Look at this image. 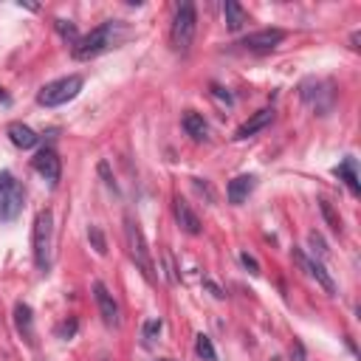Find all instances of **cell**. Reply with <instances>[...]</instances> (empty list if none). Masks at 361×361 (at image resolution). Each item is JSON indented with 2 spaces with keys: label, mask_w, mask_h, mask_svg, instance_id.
<instances>
[{
  "label": "cell",
  "mask_w": 361,
  "mask_h": 361,
  "mask_svg": "<svg viewBox=\"0 0 361 361\" xmlns=\"http://www.w3.org/2000/svg\"><path fill=\"white\" fill-rule=\"evenodd\" d=\"M161 327H164V324H161V319H149V322L144 324V338H147V341H152V338L161 333Z\"/></svg>",
  "instance_id": "24"
},
{
  "label": "cell",
  "mask_w": 361,
  "mask_h": 361,
  "mask_svg": "<svg viewBox=\"0 0 361 361\" xmlns=\"http://www.w3.org/2000/svg\"><path fill=\"white\" fill-rule=\"evenodd\" d=\"M124 237H127V248H130L133 262L141 268V274H144L147 279H155V268H152V257H149L147 240H144V234H141L138 223H135L130 214L124 217Z\"/></svg>",
  "instance_id": "4"
},
{
  "label": "cell",
  "mask_w": 361,
  "mask_h": 361,
  "mask_svg": "<svg viewBox=\"0 0 361 361\" xmlns=\"http://www.w3.org/2000/svg\"><path fill=\"white\" fill-rule=\"evenodd\" d=\"M87 237H90V243H93L96 254H107V243H104V234H102V228H99V226H90V228H87Z\"/></svg>",
  "instance_id": "21"
},
{
  "label": "cell",
  "mask_w": 361,
  "mask_h": 361,
  "mask_svg": "<svg viewBox=\"0 0 361 361\" xmlns=\"http://www.w3.org/2000/svg\"><path fill=\"white\" fill-rule=\"evenodd\" d=\"M79 90H82V76L71 73V76H62V79H54V82L42 85L39 93H37V102L45 104V107H59V104L76 99Z\"/></svg>",
  "instance_id": "3"
},
{
  "label": "cell",
  "mask_w": 361,
  "mask_h": 361,
  "mask_svg": "<svg viewBox=\"0 0 361 361\" xmlns=\"http://www.w3.org/2000/svg\"><path fill=\"white\" fill-rule=\"evenodd\" d=\"M34 169L48 180V183H56L59 180V175H62V161H59V155L54 152V149H39L37 155H34Z\"/></svg>",
  "instance_id": "9"
},
{
  "label": "cell",
  "mask_w": 361,
  "mask_h": 361,
  "mask_svg": "<svg viewBox=\"0 0 361 361\" xmlns=\"http://www.w3.org/2000/svg\"><path fill=\"white\" fill-rule=\"evenodd\" d=\"M223 14H226V25H228V31H240V28L248 23L245 8H243L240 3H234V0H226V3H223Z\"/></svg>",
  "instance_id": "15"
},
{
  "label": "cell",
  "mask_w": 361,
  "mask_h": 361,
  "mask_svg": "<svg viewBox=\"0 0 361 361\" xmlns=\"http://www.w3.org/2000/svg\"><path fill=\"white\" fill-rule=\"evenodd\" d=\"M183 130H186L195 141H203V138H206V133H209L206 118H203L200 113H195V110H189V113L183 116Z\"/></svg>",
  "instance_id": "16"
},
{
  "label": "cell",
  "mask_w": 361,
  "mask_h": 361,
  "mask_svg": "<svg viewBox=\"0 0 361 361\" xmlns=\"http://www.w3.org/2000/svg\"><path fill=\"white\" fill-rule=\"evenodd\" d=\"M116 31H118L116 20H107V23H102V25H96L90 34L79 37V42L73 45V56H76V59H93V56L110 51V48L116 45Z\"/></svg>",
  "instance_id": "2"
},
{
  "label": "cell",
  "mask_w": 361,
  "mask_h": 361,
  "mask_svg": "<svg viewBox=\"0 0 361 361\" xmlns=\"http://www.w3.org/2000/svg\"><path fill=\"white\" fill-rule=\"evenodd\" d=\"M240 262H243V265H245L251 274H259V265H257V259H254V257H248V254H240Z\"/></svg>",
  "instance_id": "25"
},
{
  "label": "cell",
  "mask_w": 361,
  "mask_h": 361,
  "mask_svg": "<svg viewBox=\"0 0 361 361\" xmlns=\"http://www.w3.org/2000/svg\"><path fill=\"white\" fill-rule=\"evenodd\" d=\"M93 299H96V307H99L104 324L116 327L118 324V305H116V299H113V293L107 290L104 282H93Z\"/></svg>",
  "instance_id": "8"
},
{
  "label": "cell",
  "mask_w": 361,
  "mask_h": 361,
  "mask_svg": "<svg viewBox=\"0 0 361 361\" xmlns=\"http://www.w3.org/2000/svg\"><path fill=\"white\" fill-rule=\"evenodd\" d=\"M73 330H76V324H73V322H71V324H62V330H59V333H62V336H71V333H73Z\"/></svg>",
  "instance_id": "27"
},
{
  "label": "cell",
  "mask_w": 361,
  "mask_h": 361,
  "mask_svg": "<svg viewBox=\"0 0 361 361\" xmlns=\"http://www.w3.org/2000/svg\"><path fill=\"white\" fill-rule=\"evenodd\" d=\"M195 28H197V14H195V3H180L172 20V48L186 54L192 39H195Z\"/></svg>",
  "instance_id": "5"
},
{
  "label": "cell",
  "mask_w": 361,
  "mask_h": 361,
  "mask_svg": "<svg viewBox=\"0 0 361 361\" xmlns=\"http://www.w3.org/2000/svg\"><path fill=\"white\" fill-rule=\"evenodd\" d=\"M254 186H257V178L254 175H237L234 180H228V189H226L228 203L240 206L243 200H248V195L254 192Z\"/></svg>",
  "instance_id": "11"
},
{
  "label": "cell",
  "mask_w": 361,
  "mask_h": 361,
  "mask_svg": "<svg viewBox=\"0 0 361 361\" xmlns=\"http://www.w3.org/2000/svg\"><path fill=\"white\" fill-rule=\"evenodd\" d=\"M203 285H206V288H209V290H212V293H214L217 299H223V290H220V288H217V285H214L212 279H203Z\"/></svg>",
  "instance_id": "26"
},
{
  "label": "cell",
  "mask_w": 361,
  "mask_h": 361,
  "mask_svg": "<svg viewBox=\"0 0 361 361\" xmlns=\"http://www.w3.org/2000/svg\"><path fill=\"white\" fill-rule=\"evenodd\" d=\"M271 121H274V110H271V107H265V110L254 113L248 121H243V124L237 127V135H234V138H251V135H257L259 130H265Z\"/></svg>",
  "instance_id": "12"
},
{
  "label": "cell",
  "mask_w": 361,
  "mask_h": 361,
  "mask_svg": "<svg viewBox=\"0 0 361 361\" xmlns=\"http://www.w3.org/2000/svg\"><path fill=\"white\" fill-rule=\"evenodd\" d=\"M175 220H178V226L186 231V234H200V220H197V214L192 212V206L183 200V197H175Z\"/></svg>",
  "instance_id": "13"
},
{
  "label": "cell",
  "mask_w": 361,
  "mask_h": 361,
  "mask_svg": "<svg viewBox=\"0 0 361 361\" xmlns=\"http://www.w3.org/2000/svg\"><path fill=\"white\" fill-rule=\"evenodd\" d=\"M0 102H8V93H6L3 87H0Z\"/></svg>",
  "instance_id": "28"
},
{
  "label": "cell",
  "mask_w": 361,
  "mask_h": 361,
  "mask_svg": "<svg viewBox=\"0 0 361 361\" xmlns=\"http://www.w3.org/2000/svg\"><path fill=\"white\" fill-rule=\"evenodd\" d=\"M56 28H59V34L71 42V45H76L79 42V37H76V28H73V23H65V20H56Z\"/></svg>",
  "instance_id": "22"
},
{
  "label": "cell",
  "mask_w": 361,
  "mask_h": 361,
  "mask_svg": "<svg viewBox=\"0 0 361 361\" xmlns=\"http://www.w3.org/2000/svg\"><path fill=\"white\" fill-rule=\"evenodd\" d=\"M307 243H310L313 254H319V257H327V245H324V240H322V234H319V231H310V234H307Z\"/></svg>",
  "instance_id": "23"
},
{
  "label": "cell",
  "mask_w": 361,
  "mask_h": 361,
  "mask_svg": "<svg viewBox=\"0 0 361 361\" xmlns=\"http://www.w3.org/2000/svg\"><path fill=\"white\" fill-rule=\"evenodd\" d=\"M23 209V186L11 172H0V220H14Z\"/></svg>",
  "instance_id": "6"
},
{
  "label": "cell",
  "mask_w": 361,
  "mask_h": 361,
  "mask_svg": "<svg viewBox=\"0 0 361 361\" xmlns=\"http://www.w3.org/2000/svg\"><path fill=\"white\" fill-rule=\"evenodd\" d=\"M282 39H285V31L282 28H262V31H254V34L243 37L240 45L248 48V51H274Z\"/></svg>",
  "instance_id": "7"
},
{
  "label": "cell",
  "mask_w": 361,
  "mask_h": 361,
  "mask_svg": "<svg viewBox=\"0 0 361 361\" xmlns=\"http://www.w3.org/2000/svg\"><path fill=\"white\" fill-rule=\"evenodd\" d=\"M195 350H197V355H200L203 361H217V353H214V344H212L209 336L197 333V336H195Z\"/></svg>",
  "instance_id": "19"
},
{
  "label": "cell",
  "mask_w": 361,
  "mask_h": 361,
  "mask_svg": "<svg viewBox=\"0 0 361 361\" xmlns=\"http://www.w3.org/2000/svg\"><path fill=\"white\" fill-rule=\"evenodd\" d=\"M8 138H11V144L20 147V149H31V147H37V141H39V135H37L28 124H23V121H11V124H8Z\"/></svg>",
  "instance_id": "14"
},
{
  "label": "cell",
  "mask_w": 361,
  "mask_h": 361,
  "mask_svg": "<svg viewBox=\"0 0 361 361\" xmlns=\"http://www.w3.org/2000/svg\"><path fill=\"white\" fill-rule=\"evenodd\" d=\"M319 209H322V214H324L327 226H330L333 231H341V217L336 214V209L330 206V200H319Z\"/></svg>",
  "instance_id": "20"
},
{
  "label": "cell",
  "mask_w": 361,
  "mask_h": 361,
  "mask_svg": "<svg viewBox=\"0 0 361 361\" xmlns=\"http://www.w3.org/2000/svg\"><path fill=\"white\" fill-rule=\"evenodd\" d=\"M51 245H54V214L42 209L34 217V228H31V251H34V265L39 271H48L51 265Z\"/></svg>",
  "instance_id": "1"
},
{
  "label": "cell",
  "mask_w": 361,
  "mask_h": 361,
  "mask_svg": "<svg viewBox=\"0 0 361 361\" xmlns=\"http://www.w3.org/2000/svg\"><path fill=\"white\" fill-rule=\"evenodd\" d=\"M293 259H296V262H299V265H302V268H305V271H307V274H310L327 293H336V282H333V276L324 271V265H322L319 259H310V257L302 254L299 248H293Z\"/></svg>",
  "instance_id": "10"
},
{
  "label": "cell",
  "mask_w": 361,
  "mask_h": 361,
  "mask_svg": "<svg viewBox=\"0 0 361 361\" xmlns=\"http://www.w3.org/2000/svg\"><path fill=\"white\" fill-rule=\"evenodd\" d=\"M336 175L344 178V183L350 186V192H358V178H355V161L353 158H347L344 164H338L336 166Z\"/></svg>",
  "instance_id": "18"
},
{
  "label": "cell",
  "mask_w": 361,
  "mask_h": 361,
  "mask_svg": "<svg viewBox=\"0 0 361 361\" xmlns=\"http://www.w3.org/2000/svg\"><path fill=\"white\" fill-rule=\"evenodd\" d=\"M14 322H17V330H20L25 338H31L34 330H31V307H28V305L20 302V305L14 307Z\"/></svg>",
  "instance_id": "17"
}]
</instances>
